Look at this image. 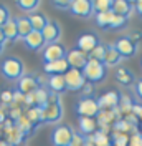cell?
Masks as SVG:
<instances>
[{
	"mask_svg": "<svg viewBox=\"0 0 142 146\" xmlns=\"http://www.w3.org/2000/svg\"><path fill=\"white\" fill-rule=\"evenodd\" d=\"M0 72L5 76V80H9V82H18L25 75L23 62L18 56H7L0 63Z\"/></svg>",
	"mask_w": 142,
	"mask_h": 146,
	"instance_id": "1",
	"label": "cell"
},
{
	"mask_svg": "<svg viewBox=\"0 0 142 146\" xmlns=\"http://www.w3.org/2000/svg\"><path fill=\"white\" fill-rule=\"evenodd\" d=\"M83 72V75H84V78H86V82L89 83H99L103 82L104 78H106V65L103 63V62H96V60H91L89 58L88 63H86V66L81 70Z\"/></svg>",
	"mask_w": 142,
	"mask_h": 146,
	"instance_id": "2",
	"label": "cell"
},
{
	"mask_svg": "<svg viewBox=\"0 0 142 146\" xmlns=\"http://www.w3.org/2000/svg\"><path fill=\"white\" fill-rule=\"evenodd\" d=\"M74 129L70 125H58L51 133V145L53 146H70L74 136Z\"/></svg>",
	"mask_w": 142,
	"mask_h": 146,
	"instance_id": "3",
	"label": "cell"
},
{
	"mask_svg": "<svg viewBox=\"0 0 142 146\" xmlns=\"http://www.w3.org/2000/svg\"><path fill=\"white\" fill-rule=\"evenodd\" d=\"M74 111L80 115V116H86V118H94L98 116V113L101 111L98 105V100H94L93 96L91 98H80L76 106H74Z\"/></svg>",
	"mask_w": 142,
	"mask_h": 146,
	"instance_id": "4",
	"label": "cell"
},
{
	"mask_svg": "<svg viewBox=\"0 0 142 146\" xmlns=\"http://www.w3.org/2000/svg\"><path fill=\"white\" fill-rule=\"evenodd\" d=\"M43 123L48 125H56L63 119V105L61 101H55V103H48L43 108Z\"/></svg>",
	"mask_w": 142,
	"mask_h": 146,
	"instance_id": "5",
	"label": "cell"
},
{
	"mask_svg": "<svg viewBox=\"0 0 142 146\" xmlns=\"http://www.w3.org/2000/svg\"><path fill=\"white\" fill-rule=\"evenodd\" d=\"M68 12L78 18H89L91 15H94L93 2L91 0H71Z\"/></svg>",
	"mask_w": 142,
	"mask_h": 146,
	"instance_id": "6",
	"label": "cell"
},
{
	"mask_svg": "<svg viewBox=\"0 0 142 146\" xmlns=\"http://www.w3.org/2000/svg\"><path fill=\"white\" fill-rule=\"evenodd\" d=\"M68 55V48L60 43H53V45H46L43 48V62L45 63H51V62H58V60H64Z\"/></svg>",
	"mask_w": 142,
	"mask_h": 146,
	"instance_id": "7",
	"label": "cell"
},
{
	"mask_svg": "<svg viewBox=\"0 0 142 146\" xmlns=\"http://www.w3.org/2000/svg\"><path fill=\"white\" fill-rule=\"evenodd\" d=\"M64 82H66V90L70 91H80L84 83H86V78L81 70H74V68H70L68 72L64 73Z\"/></svg>",
	"mask_w": 142,
	"mask_h": 146,
	"instance_id": "8",
	"label": "cell"
},
{
	"mask_svg": "<svg viewBox=\"0 0 142 146\" xmlns=\"http://www.w3.org/2000/svg\"><path fill=\"white\" fill-rule=\"evenodd\" d=\"M101 42H99V36L96 33H93V32H86V33H81L78 36V42H76V48L81 50V52H84L86 55H89L96 46L99 45Z\"/></svg>",
	"mask_w": 142,
	"mask_h": 146,
	"instance_id": "9",
	"label": "cell"
},
{
	"mask_svg": "<svg viewBox=\"0 0 142 146\" xmlns=\"http://www.w3.org/2000/svg\"><path fill=\"white\" fill-rule=\"evenodd\" d=\"M114 46L122 58H132L134 55L137 53V43H134L129 36L117 38V42L114 43Z\"/></svg>",
	"mask_w": 142,
	"mask_h": 146,
	"instance_id": "10",
	"label": "cell"
},
{
	"mask_svg": "<svg viewBox=\"0 0 142 146\" xmlns=\"http://www.w3.org/2000/svg\"><path fill=\"white\" fill-rule=\"evenodd\" d=\"M41 35H43L46 45L58 43V40L61 38V25H60L56 20H50L48 25L45 27V30L41 32Z\"/></svg>",
	"mask_w": 142,
	"mask_h": 146,
	"instance_id": "11",
	"label": "cell"
},
{
	"mask_svg": "<svg viewBox=\"0 0 142 146\" xmlns=\"http://www.w3.org/2000/svg\"><path fill=\"white\" fill-rule=\"evenodd\" d=\"M88 55L84 52H81L78 48L74 50H68V55H66V62L70 65V68H74V70H83L86 63H88Z\"/></svg>",
	"mask_w": 142,
	"mask_h": 146,
	"instance_id": "12",
	"label": "cell"
},
{
	"mask_svg": "<svg viewBox=\"0 0 142 146\" xmlns=\"http://www.w3.org/2000/svg\"><path fill=\"white\" fill-rule=\"evenodd\" d=\"M40 88L38 85V78L35 75H30V73H25L20 80L17 82V90L23 95H28V93H33Z\"/></svg>",
	"mask_w": 142,
	"mask_h": 146,
	"instance_id": "13",
	"label": "cell"
},
{
	"mask_svg": "<svg viewBox=\"0 0 142 146\" xmlns=\"http://www.w3.org/2000/svg\"><path fill=\"white\" fill-rule=\"evenodd\" d=\"M119 98L121 95L117 91H107L104 95H101L98 98L99 110H114L119 106Z\"/></svg>",
	"mask_w": 142,
	"mask_h": 146,
	"instance_id": "14",
	"label": "cell"
},
{
	"mask_svg": "<svg viewBox=\"0 0 142 146\" xmlns=\"http://www.w3.org/2000/svg\"><path fill=\"white\" fill-rule=\"evenodd\" d=\"M70 70V65L64 60H58V62H51V63H45L43 65V72L48 76H53V75H64V73Z\"/></svg>",
	"mask_w": 142,
	"mask_h": 146,
	"instance_id": "15",
	"label": "cell"
},
{
	"mask_svg": "<svg viewBox=\"0 0 142 146\" xmlns=\"http://www.w3.org/2000/svg\"><path fill=\"white\" fill-rule=\"evenodd\" d=\"M23 43H25V46H27L28 50H32V52H38V50H41V48L46 46L41 32H35V30L23 40Z\"/></svg>",
	"mask_w": 142,
	"mask_h": 146,
	"instance_id": "16",
	"label": "cell"
},
{
	"mask_svg": "<svg viewBox=\"0 0 142 146\" xmlns=\"http://www.w3.org/2000/svg\"><path fill=\"white\" fill-rule=\"evenodd\" d=\"M78 126H80V133L84 136H91L98 131V121L96 118H86V116H80L78 118Z\"/></svg>",
	"mask_w": 142,
	"mask_h": 146,
	"instance_id": "17",
	"label": "cell"
},
{
	"mask_svg": "<svg viewBox=\"0 0 142 146\" xmlns=\"http://www.w3.org/2000/svg\"><path fill=\"white\" fill-rule=\"evenodd\" d=\"M116 82L122 86H131V85H135V75H134L129 68L126 66H119L116 70Z\"/></svg>",
	"mask_w": 142,
	"mask_h": 146,
	"instance_id": "18",
	"label": "cell"
},
{
	"mask_svg": "<svg viewBox=\"0 0 142 146\" xmlns=\"http://www.w3.org/2000/svg\"><path fill=\"white\" fill-rule=\"evenodd\" d=\"M124 58L119 55V52L116 50L114 43H109L106 45V55H104V65H106V68H112V66H117V65L121 63Z\"/></svg>",
	"mask_w": 142,
	"mask_h": 146,
	"instance_id": "19",
	"label": "cell"
},
{
	"mask_svg": "<svg viewBox=\"0 0 142 146\" xmlns=\"http://www.w3.org/2000/svg\"><path fill=\"white\" fill-rule=\"evenodd\" d=\"M112 12L116 15L129 18V15L134 12V2H129V0H112Z\"/></svg>",
	"mask_w": 142,
	"mask_h": 146,
	"instance_id": "20",
	"label": "cell"
},
{
	"mask_svg": "<svg viewBox=\"0 0 142 146\" xmlns=\"http://www.w3.org/2000/svg\"><path fill=\"white\" fill-rule=\"evenodd\" d=\"M17 22V28H18V38L25 40L32 32H33V27H32V22L27 15H22V17H17L15 18Z\"/></svg>",
	"mask_w": 142,
	"mask_h": 146,
	"instance_id": "21",
	"label": "cell"
},
{
	"mask_svg": "<svg viewBox=\"0 0 142 146\" xmlns=\"http://www.w3.org/2000/svg\"><path fill=\"white\" fill-rule=\"evenodd\" d=\"M30 18V22H32V27L35 32H43L45 27L48 25V22H50V18L45 15L43 12H33V13H30L28 15Z\"/></svg>",
	"mask_w": 142,
	"mask_h": 146,
	"instance_id": "22",
	"label": "cell"
},
{
	"mask_svg": "<svg viewBox=\"0 0 142 146\" xmlns=\"http://www.w3.org/2000/svg\"><path fill=\"white\" fill-rule=\"evenodd\" d=\"M50 91H55L58 95H61L63 91H66V82H64V75H53L48 76V86Z\"/></svg>",
	"mask_w": 142,
	"mask_h": 146,
	"instance_id": "23",
	"label": "cell"
},
{
	"mask_svg": "<svg viewBox=\"0 0 142 146\" xmlns=\"http://www.w3.org/2000/svg\"><path fill=\"white\" fill-rule=\"evenodd\" d=\"M2 32L7 38V42H17L18 40V28H17V22L15 18H10L9 22L2 27Z\"/></svg>",
	"mask_w": 142,
	"mask_h": 146,
	"instance_id": "24",
	"label": "cell"
},
{
	"mask_svg": "<svg viewBox=\"0 0 142 146\" xmlns=\"http://www.w3.org/2000/svg\"><path fill=\"white\" fill-rule=\"evenodd\" d=\"M112 15H114V12H112V10L104 12V13H96V15H94L96 25H98L99 28H103V30H109V25H111Z\"/></svg>",
	"mask_w": 142,
	"mask_h": 146,
	"instance_id": "25",
	"label": "cell"
},
{
	"mask_svg": "<svg viewBox=\"0 0 142 146\" xmlns=\"http://www.w3.org/2000/svg\"><path fill=\"white\" fill-rule=\"evenodd\" d=\"M25 115H27L28 119L33 123V126H38V125H41V123H43V110H41V106L28 108Z\"/></svg>",
	"mask_w": 142,
	"mask_h": 146,
	"instance_id": "26",
	"label": "cell"
},
{
	"mask_svg": "<svg viewBox=\"0 0 142 146\" xmlns=\"http://www.w3.org/2000/svg\"><path fill=\"white\" fill-rule=\"evenodd\" d=\"M40 0H17V7L25 13H33L40 7Z\"/></svg>",
	"mask_w": 142,
	"mask_h": 146,
	"instance_id": "27",
	"label": "cell"
},
{
	"mask_svg": "<svg viewBox=\"0 0 142 146\" xmlns=\"http://www.w3.org/2000/svg\"><path fill=\"white\" fill-rule=\"evenodd\" d=\"M132 106H134V103H132V100L127 96V95H121V98H119V111L122 113V118H124L126 115H131L132 113Z\"/></svg>",
	"mask_w": 142,
	"mask_h": 146,
	"instance_id": "28",
	"label": "cell"
},
{
	"mask_svg": "<svg viewBox=\"0 0 142 146\" xmlns=\"http://www.w3.org/2000/svg\"><path fill=\"white\" fill-rule=\"evenodd\" d=\"M15 125H17V126L20 128V129H22L25 135H27V136L33 133V128H35V126H33V123L28 119V116L25 115V113H23V115H22V116H20V118L15 121Z\"/></svg>",
	"mask_w": 142,
	"mask_h": 146,
	"instance_id": "29",
	"label": "cell"
},
{
	"mask_svg": "<svg viewBox=\"0 0 142 146\" xmlns=\"http://www.w3.org/2000/svg\"><path fill=\"white\" fill-rule=\"evenodd\" d=\"M93 9H94V15L109 12L112 10V0H93Z\"/></svg>",
	"mask_w": 142,
	"mask_h": 146,
	"instance_id": "30",
	"label": "cell"
},
{
	"mask_svg": "<svg viewBox=\"0 0 142 146\" xmlns=\"http://www.w3.org/2000/svg\"><path fill=\"white\" fill-rule=\"evenodd\" d=\"M129 135L127 133H119V131H112L111 136V143L112 146H127L129 145Z\"/></svg>",
	"mask_w": 142,
	"mask_h": 146,
	"instance_id": "31",
	"label": "cell"
},
{
	"mask_svg": "<svg viewBox=\"0 0 142 146\" xmlns=\"http://www.w3.org/2000/svg\"><path fill=\"white\" fill-rule=\"evenodd\" d=\"M104 55H106V45H104V43H99V45L88 55V58L96 60V62H103V63H104Z\"/></svg>",
	"mask_w": 142,
	"mask_h": 146,
	"instance_id": "32",
	"label": "cell"
},
{
	"mask_svg": "<svg viewBox=\"0 0 142 146\" xmlns=\"http://www.w3.org/2000/svg\"><path fill=\"white\" fill-rule=\"evenodd\" d=\"M93 139H94V145L96 146H111V138L107 136L106 133H103L101 129H98L93 135Z\"/></svg>",
	"mask_w": 142,
	"mask_h": 146,
	"instance_id": "33",
	"label": "cell"
},
{
	"mask_svg": "<svg viewBox=\"0 0 142 146\" xmlns=\"http://www.w3.org/2000/svg\"><path fill=\"white\" fill-rule=\"evenodd\" d=\"M127 25V18L121 17V15H112V20H111V25H109V30H121Z\"/></svg>",
	"mask_w": 142,
	"mask_h": 146,
	"instance_id": "34",
	"label": "cell"
},
{
	"mask_svg": "<svg viewBox=\"0 0 142 146\" xmlns=\"http://www.w3.org/2000/svg\"><path fill=\"white\" fill-rule=\"evenodd\" d=\"M13 101V91L12 90H3L0 93V105H5V106H10Z\"/></svg>",
	"mask_w": 142,
	"mask_h": 146,
	"instance_id": "35",
	"label": "cell"
},
{
	"mask_svg": "<svg viewBox=\"0 0 142 146\" xmlns=\"http://www.w3.org/2000/svg\"><path fill=\"white\" fill-rule=\"evenodd\" d=\"M10 10L7 5H3V3H0V27H3L7 22L10 20Z\"/></svg>",
	"mask_w": 142,
	"mask_h": 146,
	"instance_id": "36",
	"label": "cell"
},
{
	"mask_svg": "<svg viewBox=\"0 0 142 146\" xmlns=\"http://www.w3.org/2000/svg\"><path fill=\"white\" fill-rule=\"evenodd\" d=\"M127 146H142V133L141 131L131 135V138H129V145Z\"/></svg>",
	"mask_w": 142,
	"mask_h": 146,
	"instance_id": "37",
	"label": "cell"
},
{
	"mask_svg": "<svg viewBox=\"0 0 142 146\" xmlns=\"http://www.w3.org/2000/svg\"><path fill=\"white\" fill-rule=\"evenodd\" d=\"M70 146H86V136L81 135V133H74L73 141H71Z\"/></svg>",
	"mask_w": 142,
	"mask_h": 146,
	"instance_id": "38",
	"label": "cell"
},
{
	"mask_svg": "<svg viewBox=\"0 0 142 146\" xmlns=\"http://www.w3.org/2000/svg\"><path fill=\"white\" fill-rule=\"evenodd\" d=\"M23 115V110H22V106H17V108H10V111H9V118L15 123L20 116Z\"/></svg>",
	"mask_w": 142,
	"mask_h": 146,
	"instance_id": "39",
	"label": "cell"
},
{
	"mask_svg": "<svg viewBox=\"0 0 142 146\" xmlns=\"http://www.w3.org/2000/svg\"><path fill=\"white\" fill-rule=\"evenodd\" d=\"M81 91H83V98H91V96H93V91H94V85L86 82L84 86L81 88Z\"/></svg>",
	"mask_w": 142,
	"mask_h": 146,
	"instance_id": "40",
	"label": "cell"
},
{
	"mask_svg": "<svg viewBox=\"0 0 142 146\" xmlns=\"http://www.w3.org/2000/svg\"><path fill=\"white\" fill-rule=\"evenodd\" d=\"M51 5H53V7H56V9H61V10H70L71 2H68V0H64V2H60V0H53V2H51Z\"/></svg>",
	"mask_w": 142,
	"mask_h": 146,
	"instance_id": "41",
	"label": "cell"
},
{
	"mask_svg": "<svg viewBox=\"0 0 142 146\" xmlns=\"http://www.w3.org/2000/svg\"><path fill=\"white\" fill-rule=\"evenodd\" d=\"M134 93H135V96L142 101V78L135 82V85H134Z\"/></svg>",
	"mask_w": 142,
	"mask_h": 146,
	"instance_id": "42",
	"label": "cell"
},
{
	"mask_svg": "<svg viewBox=\"0 0 142 146\" xmlns=\"http://www.w3.org/2000/svg\"><path fill=\"white\" fill-rule=\"evenodd\" d=\"M132 115H135L137 118L142 121V105L141 103H134V106H132Z\"/></svg>",
	"mask_w": 142,
	"mask_h": 146,
	"instance_id": "43",
	"label": "cell"
},
{
	"mask_svg": "<svg viewBox=\"0 0 142 146\" xmlns=\"http://www.w3.org/2000/svg\"><path fill=\"white\" fill-rule=\"evenodd\" d=\"M134 12L142 17V0H137V2H134Z\"/></svg>",
	"mask_w": 142,
	"mask_h": 146,
	"instance_id": "44",
	"label": "cell"
},
{
	"mask_svg": "<svg viewBox=\"0 0 142 146\" xmlns=\"http://www.w3.org/2000/svg\"><path fill=\"white\" fill-rule=\"evenodd\" d=\"M127 36H129L134 43H135V42H139V40L142 38V33H141V32H134V33H131V35H127Z\"/></svg>",
	"mask_w": 142,
	"mask_h": 146,
	"instance_id": "45",
	"label": "cell"
},
{
	"mask_svg": "<svg viewBox=\"0 0 142 146\" xmlns=\"http://www.w3.org/2000/svg\"><path fill=\"white\" fill-rule=\"evenodd\" d=\"M86 146H96L94 145V139H93V135L91 136H86Z\"/></svg>",
	"mask_w": 142,
	"mask_h": 146,
	"instance_id": "46",
	"label": "cell"
},
{
	"mask_svg": "<svg viewBox=\"0 0 142 146\" xmlns=\"http://www.w3.org/2000/svg\"><path fill=\"white\" fill-rule=\"evenodd\" d=\"M0 43L5 46V43H7V38H5V35H3V32H2V28H0Z\"/></svg>",
	"mask_w": 142,
	"mask_h": 146,
	"instance_id": "47",
	"label": "cell"
},
{
	"mask_svg": "<svg viewBox=\"0 0 142 146\" xmlns=\"http://www.w3.org/2000/svg\"><path fill=\"white\" fill-rule=\"evenodd\" d=\"M0 146H12L10 143H7L5 139H0Z\"/></svg>",
	"mask_w": 142,
	"mask_h": 146,
	"instance_id": "48",
	"label": "cell"
},
{
	"mask_svg": "<svg viewBox=\"0 0 142 146\" xmlns=\"http://www.w3.org/2000/svg\"><path fill=\"white\" fill-rule=\"evenodd\" d=\"M2 52H3V45L0 43V55H2Z\"/></svg>",
	"mask_w": 142,
	"mask_h": 146,
	"instance_id": "49",
	"label": "cell"
},
{
	"mask_svg": "<svg viewBox=\"0 0 142 146\" xmlns=\"http://www.w3.org/2000/svg\"><path fill=\"white\" fill-rule=\"evenodd\" d=\"M141 133H142V123H141Z\"/></svg>",
	"mask_w": 142,
	"mask_h": 146,
	"instance_id": "50",
	"label": "cell"
},
{
	"mask_svg": "<svg viewBox=\"0 0 142 146\" xmlns=\"http://www.w3.org/2000/svg\"><path fill=\"white\" fill-rule=\"evenodd\" d=\"M0 110H2V105H0Z\"/></svg>",
	"mask_w": 142,
	"mask_h": 146,
	"instance_id": "51",
	"label": "cell"
},
{
	"mask_svg": "<svg viewBox=\"0 0 142 146\" xmlns=\"http://www.w3.org/2000/svg\"><path fill=\"white\" fill-rule=\"evenodd\" d=\"M141 65H142V62H141Z\"/></svg>",
	"mask_w": 142,
	"mask_h": 146,
	"instance_id": "52",
	"label": "cell"
},
{
	"mask_svg": "<svg viewBox=\"0 0 142 146\" xmlns=\"http://www.w3.org/2000/svg\"><path fill=\"white\" fill-rule=\"evenodd\" d=\"M0 28H2V27H0Z\"/></svg>",
	"mask_w": 142,
	"mask_h": 146,
	"instance_id": "53",
	"label": "cell"
},
{
	"mask_svg": "<svg viewBox=\"0 0 142 146\" xmlns=\"http://www.w3.org/2000/svg\"><path fill=\"white\" fill-rule=\"evenodd\" d=\"M111 146H112V145H111Z\"/></svg>",
	"mask_w": 142,
	"mask_h": 146,
	"instance_id": "54",
	"label": "cell"
}]
</instances>
